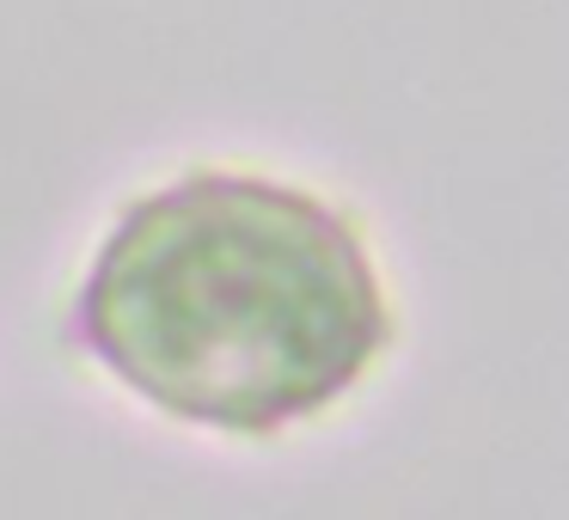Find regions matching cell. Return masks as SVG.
Returning <instances> with one entry per match:
<instances>
[{"label": "cell", "mask_w": 569, "mask_h": 520, "mask_svg": "<svg viewBox=\"0 0 569 520\" xmlns=\"http://www.w3.org/2000/svg\"><path fill=\"white\" fill-rule=\"evenodd\" d=\"M68 324L123 392L214 434L325 417L392 343L361 227L263 172H184L136 197Z\"/></svg>", "instance_id": "1"}]
</instances>
